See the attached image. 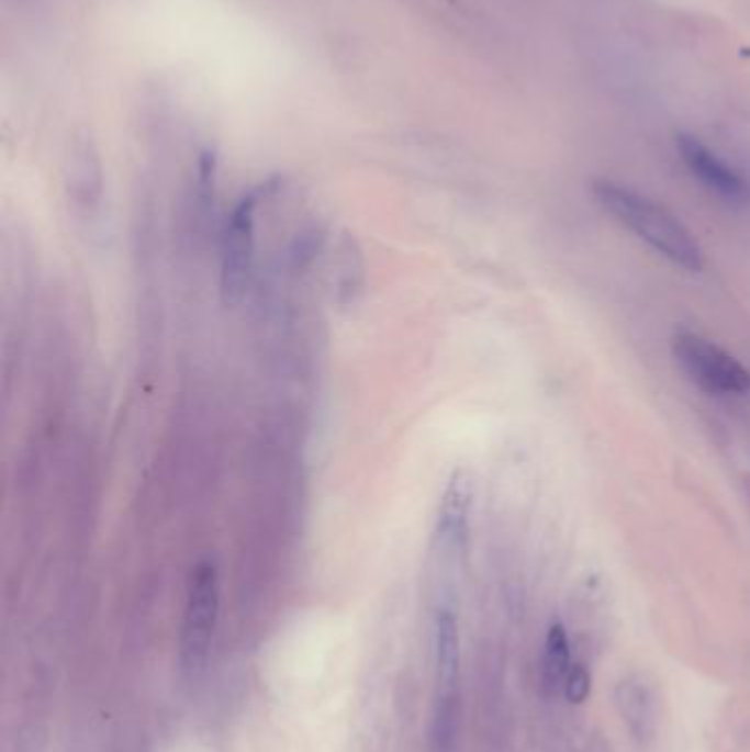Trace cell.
<instances>
[{"label": "cell", "mask_w": 750, "mask_h": 752, "mask_svg": "<svg viewBox=\"0 0 750 752\" xmlns=\"http://www.w3.org/2000/svg\"><path fill=\"white\" fill-rule=\"evenodd\" d=\"M592 194L596 203L609 216H614L616 223L629 229L638 240H642L664 260L689 273L702 271V247L691 229L671 210H667L651 197L609 179L594 181Z\"/></svg>", "instance_id": "cell-1"}, {"label": "cell", "mask_w": 750, "mask_h": 752, "mask_svg": "<svg viewBox=\"0 0 750 752\" xmlns=\"http://www.w3.org/2000/svg\"><path fill=\"white\" fill-rule=\"evenodd\" d=\"M221 611V572L210 559L197 563L188 581L179 655L188 673H199L210 655Z\"/></svg>", "instance_id": "cell-2"}, {"label": "cell", "mask_w": 750, "mask_h": 752, "mask_svg": "<svg viewBox=\"0 0 750 752\" xmlns=\"http://www.w3.org/2000/svg\"><path fill=\"white\" fill-rule=\"evenodd\" d=\"M671 350L689 379L706 392L721 396H743L750 392V370L710 339L678 330L671 339Z\"/></svg>", "instance_id": "cell-3"}, {"label": "cell", "mask_w": 750, "mask_h": 752, "mask_svg": "<svg viewBox=\"0 0 750 752\" xmlns=\"http://www.w3.org/2000/svg\"><path fill=\"white\" fill-rule=\"evenodd\" d=\"M262 190H254L240 199L234 212L227 216L221 234V291L225 302L236 304L243 300L256 260V212L262 199Z\"/></svg>", "instance_id": "cell-4"}, {"label": "cell", "mask_w": 750, "mask_h": 752, "mask_svg": "<svg viewBox=\"0 0 750 752\" xmlns=\"http://www.w3.org/2000/svg\"><path fill=\"white\" fill-rule=\"evenodd\" d=\"M675 153L686 172L713 197L730 205H743L750 201V183L746 177L721 159L699 137L689 133L675 135Z\"/></svg>", "instance_id": "cell-5"}, {"label": "cell", "mask_w": 750, "mask_h": 752, "mask_svg": "<svg viewBox=\"0 0 750 752\" xmlns=\"http://www.w3.org/2000/svg\"><path fill=\"white\" fill-rule=\"evenodd\" d=\"M471 482L464 473H456L443 495L438 519H436V541L449 552L458 554L464 550L469 535V510H471Z\"/></svg>", "instance_id": "cell-6"}, {"label": "cell", "mask_w": 750, "mask_h": 752, "mask_svg": "<svg viewBox=\"0 0 750 752\" xmlns=\"http://www.w3.org/2000/svg\"><path fill=\"white\" fill-rule=\"evenodd\" d=\"M436 664L443 695H451L460 671V633L454 609L440 607L436 614Z\"/></svg>", "instance_id": "cell-7"}, {"label": "cell", "mask_w": 750, "mask_h": 752, "mask_svg": "<svg viewBox=\"0 0 750 752\" xmlns=\"http://www.w3.org/2000/svg\"><path fill=\"white\" fill-rule=\"evenodd\" d=\"M616 708L636 739L649 737L653 728V706L647 686L638 680H623L616 686Z\"/></svg>", "instance_id": "cell-8"}, {"label": "cell", "mask_w": 750, "mask_h": 752, "mask_svg": "<svg viewBox=\"0 0 750 752\" xmlns=\"http://www.w3.org/2000/svg\"><path fill=\"white\" fill-rule=\"evenodd\" d=\"M572 666L570 660V640L563 625H550L544 642V660H541V680L548 688L563 686V680Z\"/></svg>", "instance_id": "cell-9"}, {"label": "cell", "mask_w": 750, "mask_h": 752, "mask_svg": "<svg viewBox=\"0 0 750 752\" xmlns=\"http://www.w3.org/2000/svg\"><path fill=\"white\" fill-rule=\"evenodd\" d=\"M592 691V675L585 664L574 662L563 680V695L570 704H583Z\"/></svg>", "instance_id": "cell-10"}]
</instances>
